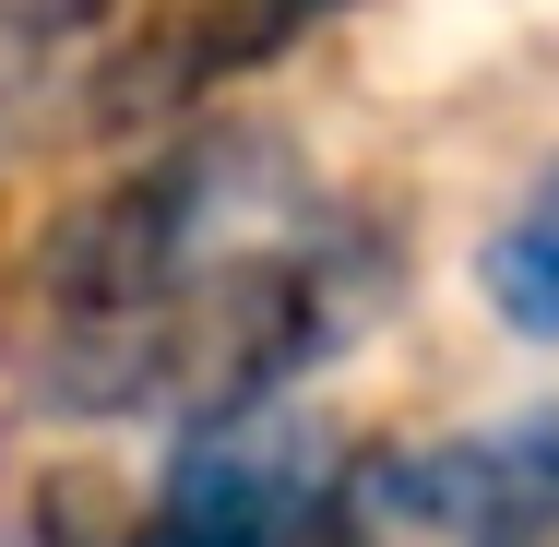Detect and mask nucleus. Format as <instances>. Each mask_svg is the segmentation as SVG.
Returning <instances> with one entry per match:
<instances>
[{"mask_svg":"<svg viewBox=\"0 0 559 547\" xmlns=\"http://www.w3.org/2000/svg\"><path fill=\"white\" fill-rule=\"evenodd\" d=\"M345 512L393 547H559V405L381 440L345 464Z\"/></svg>","mask_w":559,"mask_h":547,"instance_id":"nucleus-4","label":"nucleus"},{"mask_svg":"<svg viewBox=\"0 0 559 547\" xmlns=\"http://www.w3.org/2000/svg\"><path fill=\"white\" fill-rule=\"evenodd\" d=\"M203 12H215L226 72H238V84H262V72H286L298 48H322L357 0H203Z\"/></svg>","mask_w":559,"mask_h":547,"instance_id":"nucleus-7","label":"nucleus"},{"mask_svg":"<svg viewBox=\"0 0 559 547\" xmlns=\"http://www.w3.org/2000/svg\"><path fill=\"white\" fill-rule=\"evenodd\" d=\"M286 191H298V155L262 143V131H238V119H203L179 143H143V155H119L108 179H84L72 203H48L36 250H24V322H119V310H155L215 250L310 215Z\"/></svg>","mask_w":559,"mask_h":547,"instance_id":"nucleus-2","label":"nucleus"},{"mask_svg":"<svg viewBox=\"0 0 559 547\" xmlns=\"http://www.w3.org/2000/svg\"><path fill=\"white\" fill-rule=\"evenodd\" d=\"M381 310H393V238L334 203L215 250L179 298H155V429L310 393Z\"/></svg>","mask_w":559,"mask_h":547,"instance_id":"nucleus-1","label":"nucleus"},{"mask_svg":"<svg viewBox=\"0 0 559 547\" xmlns=\"http://www.w3.org/2000/svg\"><path fill=\"white\" fill-rule=\"evenodd\" d=\"M0 547H131V500H119L96 464H36V476L12 488Z\"/></svg>","mask_w":559,"mask_h":547,"instance_id":"nucleus-6","label":"nucleus"},{"mask_svg":"<svg viewBox=\"0 0 559 547\" xmlns=\"http://www.w3.org/2000/svg\"><path fill=\"white\" fill-rule=\"evenodd\" d=\"M131 0H0V48L12 60H72L84 36H108Z\"/></svg>","mask_w":559,"mask_h":547,"instance_id":"nucleus-8","label":"nucleus"},{"mask_svg":"<svg viewBox=\"0 0 559 547\" xmlns=\"http://www.w3.org/2000/svg\"><path fill=\"white\" fill-rule=\"evenodd\" d=\"M0 167H12V48H0Z\"/></svg>","mask_w":559,"mask_h":547,"instance_id":"nucleus-10","label":"nucleus"},{"mask_svg":"<svg viewBox=\"0 0 559 547\" xmlns=\"http://www.w3.org/2000/svg\"><path fill=\"white\" fill-rule=\"evenodd\" d=\"M322 547H393V536H369L357 512H334V536H322Z\"/></svg>","mask_w":559,"mask_h":547,"instance_id":"nucleus-9","label":"nucleus"},{"mask_svg":"<svg viewBox=\"0 0 559 547\" xmlns=\"http://www.w3.org/2000/svg\"><path fill=\"white\" fill-rule=\"evenodd\" d=\"M476 298L512 345H559V155L512 191V215L476 238Z\"/></svg>","mask_w":559,"mask_h":547,"instance_id":"nucleus-5","label":"nucleus"},{"mask_svg":"<svg viewBox=\"0 0 559 547\" xmlns=\"http://www.w3.org/2000/svg\"><path fill=\"white\" fill-rule=\"evenodd\" d=\"M345 464L357 440L310 393L167 429V464L131 500V547H322L345 512Z\"/></svg>","mask_w":559,"mask_h":547,"instance_id":"nucleus-3","label":"nucleus"}]
</instances>
